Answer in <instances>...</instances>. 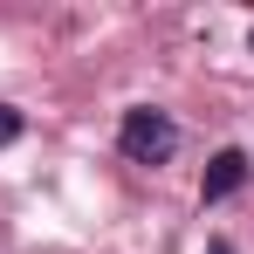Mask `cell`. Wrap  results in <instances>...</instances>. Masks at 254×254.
Returning <instances> with one entry per match:
<instances>
[{
	"label": "cell",
	"instance_id": "cell-1",
	"mask_svg": "<svg viewBox=\"0 0 254 254\" xmlns=\"http://www.w3.org/2000/svg\"><path fill=\"white\" fill-rule=\"evenodd\" d=\"M117 144H124L130 165H165L172 151H179V124H172L165 110L137 103V110H124V124H117Z\"/></svg>",
	"mask_w": 254,
	"mask_h": 254
},
{
	"label": "cell",
	"instance_id": "cell-2",
	"mask_svg": "<svg viewBox=\"0 0 254 254\" xmlns=\"http://www.w3.org/2000/svg\"><path fill=\"white\" fill-rule=\"evenodd\" d=\"M241 186H248V151H234V144H227V151H213V165H206V186H199V199H227V192H241Z\"/></svg>",
	"mask_w": 254,
	"mask_h": 254
},
{
	"label": "cell",
	"instance_id": "cell-3",
	"mask_svg": "<svg viewBox=\"0 0 254 254\" xmlns=\"http://www.w3.org/2000/svg\"><path fill=\"white\" fill-rule=\"evenodd\" d=\"M14 137H21V110H14V103H0V144H14Z\"/></svg>",
	"mask_w": 254,
	"mask_h": 254
},
{
	"label": "cell",
	"instance_id": "cell-4",
	"mask_svg": "<svg viewBox=\"0 0 254 254\" xmlns=\"http://www.w3.org/2000/svg\"><path fill=\"white\" fill-rule=\"evenodd\" d=\"M206 254H234V248H227V241H213V248H206Z\"/></svg>",
	"mask_w": 254,
	"mask_h": 254
},
{
	"label": "cell",
	"instance_id": "cell-5",
	"mask_svg": "<svg viewBox=\"0 0 254 254\" xmlns=\"http://www.w3.org/2000/svg\"><path fill=\"white\" fill-rule=\"evenodd\" d=\"M248 48H254V35H248Z\"/></svg>",
	"mask_w": 254,
	"mask_h": 254
}]
</instances>
